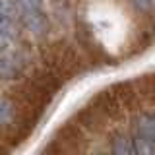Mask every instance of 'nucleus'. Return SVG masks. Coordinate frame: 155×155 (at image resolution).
Instances as JSON below:
<instances>
[{"label":"nucleus","instance_id":"obj_1","mask_svg":"<svg viewBox=\"0 0 155 155\" xmlns=\"http://www.w3.org/2000/svg\"><path fill=\"white\" fill-rule=\"evenodd\" d=\"M21 21L33 33H43L47 27V19L41 10H21Z\"/></svg>","mask_w":155,"mask_h":155},{"label":"nucleus","instance_id":"obj_2","mask_svg":"<svg viewBox=\"0 0 155 155\" xmlns=\"http://www.w3.org/2000/svg\"><path fill=\"white\" fill-rule=\"evenodd\" d=\"M136 130H138V136L155 142V116H151V114L138 116V120H136Z\"/></svg>","mask_w":155,"mask_h":155},{"label":"nucleus","instance_id":"obj_3","mask_svg":"<svg viewBox=\"0 0 155 155\" xmlns=\"http://www.w3.org/2000/svg\"><path fill=\"white\" fill-rule=\"evenodd\" d=\"M113 153L114 155H136L134 140H130L128 136L118 134L113 138Z\"/></svg>","mask_w":155,"mask_h":155},{"label":"nucleus","instance_id":"obj_4","mask_svg":"<svg viewBox=\"0 0 155 155\" xmlns=\"http://www.w3.org/2000/svg\"><path fill=\"white\" fill-rule=\"evenodd\" d=\"M134 147H136V155H155V145L151 140L136 136L134 138Z\"/></svg>","mask_w":155,"mask_h":155},{"label":"nucleus","instance_id":"obj_5","mask_svg":"<svg viewBox=\"0 0 155 155\" xmlns=\"http://www.w3.org/2000/svg\"><path fill=\"white\" fill-rule=\"evenodd\" d=\"M0 18L14 19L16 18V6L12 0H0Z\"/></svg>","mask_w":155,"mask_h":155},{"label":"nucleus","instance_id":"obj_6","mask_svg":"<svg viewBox=\"0 0 155 155\" xmlns=\"http://www.w3.org/2000/svg\"><path fill=\"white\" fill-rule=\"evenodd\" d=\"M10 120H12V107L6 99H2L0 97V126L8 124Z\"/></svg>","mask_w":155,"mask_h":155},{"label":"nucleus","instance_id":"obj_7","mask_svg":"<svg viewBox=\"0 0 155 155\" xmlns=\"http://www.w3.org/2000/svg\"><path fill=\"white\" fill-rule=\"evenodd\" d=\"M19 10H41V0H16Z\"/></svg>","mask_w":155,"mask_h":155},{"label":"nucleus","instance_id":"obj_8","mask_svg":"<svg viewBox=\"0 0 155 155\" xmlns=\"http://www.w3.org/2000/svg\"><path fill=\"white\" fill-rule=\"evenodd\" d=\"M132 4L142 12H151L155 8V0H132Z\"/></svg>","mask_w":155,"mask_h":155}]
</instances>
